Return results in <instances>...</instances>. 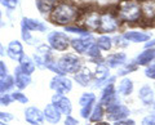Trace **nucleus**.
I'll return each mask as SVG.
<instances>
[{
    "label": "nucleus",
    "instance_id": "48",
    "mask_svg": "<svg viewBox=\"0 0 155 125\" xmlns=\"http://www.w3.org/2000/svg\"><path fill=\"white\" fill-rule=\"evenodd\" d=\"M2 2H3V0H0V3H2Z\"/></svg>",
    "mask_w": 155,
    "mask_h": 125
},
{
    "label": "nucleus",
    "instance_id": "28",
    "mask_svg": "<svg viewBox=\"0 0 155 125\" xmlns=\"http://www.w3.org/2000/svg\"><path fill=\"white\" fill-rule=\"evenodd\" d=\"M104 106L98 103L96 106V107L93 108V111H92V115H91V121H93V123H100L101 120H102L104 117Z\"/></svg>",
    "mask_w": 155,
    "mask_h": 125
},
{
    "label": "nucleus",
    "instance_id": "41",
    "mask_svg": "<svg viewBox=\"0 0 155 125\" xmlns=\"http://www.w3.org/2000/svg\"><path fill=\"white\" fill-rule=\"evenodd\" d=\"M0 120L2 121H11V120H13V116L11 114H8V112H2L0 111Z\"/></svg>",
    "mask_w": 155,
    "mask_h": 125
},
{
    "label": "nucleus",
    "instance_id": "19",
    "mask_svg": "<svg viewBox=\"0 0 155 125\" xmlns=\"http://www.w3.org/2000/svg\"><path fill=\"white\" fill-rule=\"evenodd\" d=\"M141 11L146 20L155 18V0H143L141 3Z\"/></svg>",
    "mask_w": 155,
    "mask_h": 125
},
{
    "label": "nucleus",
    "instance_id": "5",
    "mask_svg": "<svg viewBox=\"0 0 155 125\" xmlns=\"http://www.w3.org/2000/svg\"><path fill=\"white\" fill-rule=\"evenodd\" d=\"M129 115V110L123 104H111L106 110V116L111 121H120L125 120Z\"/></svg>",
    "mask_w": 155,
    "mask_h": 125
},
{
    "label": "nucleus",
    "instance_id": "6",
    "mask_svg": "<svg viewBox=\"0 0 155 125\" xmlns=\"http://www.w3.org/2000/svg\"><path fill=\"white\" fill-rule=\"evenodd\" d=\"M51 88L53 90H56V93L60 94H65L67 92H70L72 89V84L71 80L65 78V76H54L51 81Z\"/></svg>",
    "mask_w": 155,
    "mask_h": 125
},
{
    "label": "nucleus",
    "instance_id": "18",
    "mask_svg": "<svg viewBox=\"0 0 155 125\" xmlns=\"http://www.w3.org/2000/svg\"><path fill=\"white\" fill-rule=\"evenodd\" d=\"M22 26H25L27 30L30 31H39V32H44L47 30V26L43 22L38 20H32V18H23L22 20Z\"/></svg>",
    "mask_w": 155,
    "mask_h": 125
},
{
    "label": "nucleus",
    "instance_id": "47",
    "mask_svg": "<svg viewBox=\"0 0 155 125\" xmlns=\"http://www.w3.org/2000/svg\"><path fill=\"white\" fill-rule=\"evenodd\" d=\"M0 125H8L5 121H2V120H0Z\"/></svg>",
    "mask_w": 155,
    "mask_h": 125
},
{
    "label": "nucleus",
    "instance_id": "32",
    "mask_svg": "<svg viewBox=\"0 0 155 125\" xmlns=\"http://www.w3.org/2000/svg\"><path fill=\"white\" fill-rule=\"evenodd\" d=\"M92 111H93V104H88V106H84V107H81V110H80L81 117H83V119L91 117Z\"/></svg>",
    "mask_w": 155,
    "mask_h": 125
},
{
    "label": "nucleus",
    "instance_id": "34",
    "mask_svg": "<svg viewBox=\"0 0 155 125\" xmlns=\"http://www.w3.org/2000/svg\"><path fill=\"white\" fill-rule=\"evenodd\" d=\"M12 97H13L14 101H17V102H19V103H27V102H28V98L26 97L25 94H22L21 92L13 93V94H12Z\"/></svg>",
    "mask_w": 155,
    "mask_h": 125
},
{
    "label": "nucleus",
    "instance_id": "29",
    "mask_svg": "<svg viewBox=\"0 0 155 125\" xmlns=\"http://www.w3.org/2000/svg\"><path fill=\"white\" fill-rule=\"evenodd\" d=\"M94 101H96V95L93 93H84V94H81L79 103L81 107H84V106H88V104H93Z\"/></svg>",
    "mask_w": 155,
    "mask_h": 125
},
{
    "label": "nucleus",
    "instance_id": "11",
    "mask_svg": "<svg viewBox=\"0 0 155 125\" xmlns=\"http://www.w3.org/2000/svg\"><path fill=\"white\" fill-rule=\"evenodd\" d=\"M92 44H94V43H92V35L71 40V45L78 53H87V50L89 49Z\"/></svg>",
    "mask_w": 155,
    "mask_h": 125
},
{
    "label": "nucleus",
    "instance_id": "9",
    "mask_svg": "<svg viewBox=\"0 0 155 125\" xmlns=\"http://www.w3.org/2000/svg\"><path fill=\"white\" fill-rule=\"evenodd\" d=\"M25 119L26 121L28 124L31 125H43V123H44V112L40 111L39 108L36 107H27L25 110Z\"/></svg>",
    "mask_w": 155,
    "mask_h": 125
},
{
    "label": "nucleus",
    "instance_id": "2",
    "mask_svg": "<svg viewBox=\"0 0 155 125\" xmlns=\"http://www.w3.org/2000/svg\"><path fill=\"white\" fill-rule=\"evenodd\" d=\"M118 17L120 21L134 23L142 17L141 5L133 0H123L118 5Z\"/></svg>",
    "mask_w": 155,
    "mask_h": 125
},
{
    "label": "nucleus",
    "instance_id": "12",
    "mask_svg": "<svg viewBox=\"0 0 155 125\" xmlns=\"http://www.w3.org/2000/svg\"><path fill=\"white\" fill-rule=\"evenodd\" d=\"M14 79H16V86L18 89H25L26 86H28V84L31 83V78L30 75L25 74L23 71L21 70V67H17L16 70H14Z\"/></svg>",
    "mask_w": 155,
    "mask_h": 125
},
{
    "label": "nucleus",
    "instance_id": "21",
    "mask_svg": "<svg viewBox=\"0 0 155 125\" xmlns=\"http://www.w3.org/2000/svg\"><path fill=\"white\" fill-rule=\"evenodd\" d=\"M138 98L142 101L143 104H150L154 101V92L149 85H143L138 92Z\"/></svg>",
    "mask_w": 155,
    "mask_h": 125
},
{
    "label": "nucleus",
    "instance_id": "44",
    "mask_svg": "<svg viewBox=\"0 0 155 125\" xmlns=\"http://www.w3.org/2000/svg\"><path fill=\"white\" fill-rule=\"evenodd\" d=\"M115 41H118L116 43V45H120V46H127L128 45L127 43H125L127 40H125L124 37H115Z\"/></svg>",
    "mask_w": 155,
    "mask_h": 125
},
{
    "label": "nucleus",
    "instance_id": "8",
    "mask_svg": "<svg viewBox=\"0 0 155 125\" xmlns=\"http://www.w3.org/2000/svg\"><path fill=\"white\" fill-rule=\"evenodd\" d=\"M53 102L52 103H54L58 110L61 111L62 115H66V116H70L71 115V111H72V106H71V101L65 97L64 94H60V93H56L54 95H53V98H52Z\"/></svg>",
    "mask_w": 155,
    "mask_h": 125
},
{
    "label": "nucleus",
    "instance_id": "38",
    "mask_svg": "<svg viewBox=\"0 0 155 125\" xmlns=\"http://www.w3.org/2000/svg\"><path fill=\"white\" fill-rule=\"evenodd\" d=\"M5 76H8V69L4 62L0 61V79L5 78Z\"/></svg>",
    "mask_w": 155,
    "mask_h": 125
},
{
    "label": "nucleus",
    "instance_id": "14",
    "mask_svg": "<svg viewBox=\"0 0 155 125\" xmlns=\"http://www.w3.org/2000/svg\"><path fill=\"white\" fill-rule=\"evenodd\" d=\"M7 54L9 58L12 59H16V61H19L21 57L23 56V48H22V44L17 40H13L9 43L8 45V50H7Z\"/></svg>",
    "mask_w": 155,
    "mask_h": 125
},
{
    "label": "nucleus",
    "instance_id": "15",
    "mask_svg": "<svg viewBox=\"0 0 155 125\" xmlns=\"http://www.w3.org/2000/svg\"><path fill=\"white\" fill-rule=\"evenodd\" d=\"M123 37L127 41H132V43H145L150 40L149 34L142 32V31H127V32H124Z\"/></svg>",
    "mask_w": 155,
    "mask_h": 125
},
{
    "label": "nucleus",
    "instance_id": "4",
    "mask_svg": "<svg viewBox=\"0 0 155 125\" xmlns=\"http://www.w3.org/2000/svg\"><path fill=\"white\" fill-rule=\"evenodd\" d=\"M48 44L56 50H66L67 46L70 45V43H69V37L64 32L53 31L48 35Z\"/></svg>",
    "mask_w": 155,
    "mask_h": 125
},
{
    "label": "nucleus",
    "instance_id": "23",
    "mask_svg": "<svg viewBox=\"0 0 155 125\" xmlns=\"http://www.w3.org/2000/svg\"><path fill=\"white\" fill-rule=\"evenodd\" d=\"M118 92L120 94H123V95H129L130 93L133 92V81L128 79V78H125L123 79L122 81L119 83V89H118Z\"/></svg>",
    "mask_w": 155,
    "mask_h": 125
},
{
    "label": "nucleus",
    "instance_id": "49",
    "mask_svg": "<svg viewBox=\"0 0 155 125\" xmlns=\"http://www.w3.org/2000/svg\"><path fill=\"white\" fill-rule=\"evenodd\" d=\"M0 16H2V14H0Z\"/></svg>",
    "mask_w": 155,
    "mask_h": 125
},
{
    "label": "nucleus",
    "instance_id": "20",
    "mask_svg": "<svg viewBox=\"0 0 155 125\" xmlns=\"http://www.w3.org/2000/svg\"><path fill=\"white\" fill-rule=\"evenodd\" d=\"M35 62H34L30 57H27L23 54L21 57V59H19V67H21V70L23 71L25 74L27 75H31L34 72V70H35Z\"/></svg>",
    "mask_w": 155,
    "mask_h": 125
},
{
    "label": "nucleus",
    "instance_id": "30",
    "mask_svg": "<svg viewBox=\"0 0 155 125\" xmlns=\"http://www.w3.org/2000/svg\"><path fill=\"white\" fill-rule=\"evenodd\" d=\"M66 31L69 32H74V34H80V35H84V36H91V34L84 30L81 27H76V26H66Z\"/></svg>",
    "mask_w": 155,
    "mask_h": 125
},
{
    "label": "nucleus",
    "instance_id": "22",
    "mask_svg": "<svg viewBox=\"0 0 155 125\" xmlns=\"http://www.w3.org/2000/svg\"><path fill=\"white\" fill-rule=\"evenodd\" d=\"M109 67L105 66V65H98L96 69V74H94V78H96V81H97V86H98V83H102L106 79L109 78Z\"/></svg>",
    "mask_w": 155,
    "mask_h": 125
},
{
    "label": "nucleus",
    "instance_id": "27",
    "mask_svg": "<svg viewBox=\"0 0 155 125\" xmlns=\"http://www.w3.org/2000/svg\"><path fill=\"white\" fill-rule=\"evenodd\" d=\"M97 45H98L100 49H102V50H110L111 49V46H113V39L109 36H100L98 39H97V43H96Z\"/></svg>",
    "mask_w": 155,
    "mask_h": 125
},
{
    "label": "nucleus",
    "instance_id": "25",
    "mask_svg": "<svg viewBox=\"0 0 155 125\" xmlns=\"http://www.w3.org/2000/svg\"><path fill=\"white\" fill-rule=\"evenodd\" d=\"M14 85H16V81L13 80L12 76L8 75V76H5V78L0 79V94L11 90Z\"/></svg>",
    "mask_w": 155,
    "mask_h": 125
},
{
    "label": "nucleus",
    "instance_id": "13",
    "mask_svg": "<svg viewBox=\"0 0 155 125\" xmlns=\"http://www.w3.org/2000/svg\"><path fill=\"white\" fill-rule=\"evenodd\" d=\"M83 23L88 28H91V30H94V31L96 30H100V26H101V14L97 13V12L88 13L84 17Z\"/></svg>",
    "mask_w": 155,
    "mask_h": 125
},
{
    "label": "nucleus",
    "instance_id": "17",
    "mask_svg": "<svg viewBox=\"0 0 155 125\" xmlns=\"http://www.w3.org/2000/svg\"><path fill=\"white\" fill-rule=\"evenodd\" d=\"M125 61H127V56H125L124 53H114V54L107 57L106 65H107V67H110V69H116V67L124 65Z\"/></svg>",
    "mask_w": 155,
    "mask_h": 125
},
{
    "label": "nucleus",
    "instance_id": "26",
    "mask_svg": "<svg viewBox=\"0 0 155 125\" xmlns=\"http://www.w3.org/2000/svg\"><path fill=\"white\" fill-rule=\"evenodd\" d=\"M91 74H89V71H87V70H83L81 72H76L75 74V80L78 81V84H80L81 86H87L89 84V81H91Z\"/></svg>",
    "mask_w": 155,
    "mask_h": 125
},
{
    "label": "nucleus",
    "instance_id": "42",
    "mask_svg": "<svg viewBox=\"0 0 155 125\" xmlns=\"http://www.w3.org/2000/svg\"><path fill=\"white\" fill-rule=\"evenodd\" d=\"M114 125H136V123L133 120H120V121H115Z\"/></svg>",
    "mask_w": 155,
    "mask_h": 125
},
{
    "label": "nucleus",
    "instance_id": "24",
    "mask_svg": "<svg viewBox=\"0 0 155 125\" xmlns=\"http://www.w3.org/2000/svg\"><path fill=\"white\" fill-rule=\"evenodd\" d=\"M54 5V0H36V7L41 13L52 12Z\"/></svg>",
    "mask_w": 155,
    "mask_h": 125
},
{
    "label": "nucleus",
    "instance_id": "33",
    "mask_svg": "<svg viewBox=\"0 0 155 125\" xmlns=\"http://www.w3.org/2000/svg\"><path fill=\"white\" fill-rule=\"evenodd\" d=\"M12 94H0V104L2 106H9L13 102Z\"/></svg>",
    "mask_w": 155,
    "mask_h": 125
},
{
    "label": "nucleus",
    "instance_id": "3",
    "mask_svg": "<svg viewBox=\"0 0 155 125\" xmlns=\"http://www.w3.org/2000/svg\"><path fill=\"white\" fill-rule=\"evenodd\" d=\"M58 67L64 74H76L80 70V61L72 54H66L58 61Z\"/></svg>",
    "mask_w": 155,
    "mask_h": 125
},
{
    "label": "nucleus",
    "instance_id": "16",
    "mask_svg": "<svg viewBox=\"0 0 155 125\" xmlns=\"http://www.w3.org/2000/svg\"><path fill=\"white\" fill-rule=\"evenodd\" d=\"M153 59H155V48H149V49H145L142 53H140L137 56V58H136V65L146 66Z\"/></svg>",
    "mask_w": 155,
    "mask_h": 125
},
{
    "label": "nucleus",
    "instance_id": "31",
    "mask_svg": "<svg viewBox=\"0 0 155 125\" xmlns=\"http://www.w3.org/2000/svg\"><path fill=\"white\" fill-rule=\"evenodd\" d=\"M87 54H88L89 57H92V58H97V57H100V48L97 44H92L91 48L88 50H87Z\"/></svg>",
    "mask_w": 155,
    "mask_h": 125
},
{
    "label": "nucleus",
    "instance_id": "46",
    "mask_svg": "<svg viewBox=\"0 0 155 125\" xmlns=\"http://www.w3.org/2000/svg\"><path fill=\"white\" fill-rule=\"evenodd\" d=\"M0 54H4V48L2 44H0Z\"/></svg>",
    "mask_w": 155,
    "mask_h": 125
},
{
    "label": "nucleus",
    "instance_id": "7",
    "mask_svg": "<svg viewBox=\"0 0 155 125\" xmlns=\"http://www.w3.org/2000/svg\"><path fill=\"white\" fill-rule=\"evenodd\" d=\"M118 27H119L118 20L111 13L101 14V26H100L101 32H114L118 30Z\"/></svg>",
    "mask_w": 155,
    "mask_h": 125
},
{
    "label": "nucleus",
    "instance_id": "45",
    "mask_svg": "<svg viewBox=\"0 0 155 125\" xmlns=\"http://www.w3.org/2000/svg\"><path fill=\"white\" fill-rule=\"evenodd\" d=\"M149 48H155V39L150 40L149 43H146V49H149Z\"/></svg>",
    "mask_w": 155,
    "mask_h": 125
},
{
    "label": "nucleus",
    "instance_id": "1",
    "mask_svg": "<svg viewBox=\"0 0 155 125\" xmlns=\"http://www.w3.org/2000/svg\"><path fill=\"white\" fill-rule=\"evenodd\" d=\"M78 8L69 2L57 3L51 12V21L58 25H67L70 22L78 20Z\"/></svg>",
    "mask_w": 155,
    "mask_h": 125
},
{
    "label": "nucleus",
    "instance_id": "35",
    "mask_svg": "<svg viewBox=\"0 0 155 125\" xmlns=\"http://www.w3.org/2000/svg\"><path fill=\"white\" fill-rule=\"evenodd\" d=\"M2 4L8 9H14L18 4V0H3Z\"/></svg>",
    "mask_w": 155,
    "mask_h": 125
},
{
    "label": "nucleus",
    "instance_id": "36",
    "mask_svg": "<svg viewBox=\"0 0 155 125\" xmlns=\"http://www.w3.org/2000/svg\"><path fill=\"white\" fill-rule=\"evenodd\" d=\"M145 75L150 79H155V65L149 66L146 70H145Z\"/></svg>",
    "mask_w": 155,
    "mask_h": 125
},
{
    "label": "nucleus",
    "instance_id": "37",
    "mask_svg": "<svg viewBox=\"0 0 155 125\" xmlns=\"http://www.w3.org/2000/svg\"><path fill=\"white\" fill-rule=\"evenodd\" d=\"M142 125H155V115H150V116L143 117Z\"/></svg>",
    "mask_w": 155,
    "mask_h": 125
},
{
    "label": "nucleus",
    "instance_id": "43",
    "mask_svg": "<svg viewBox=\"0 0 155 125\" xmlns=\"http://www.w3.org/2000/svg\"><path fill=\"white\" fill-rule=\"evenodd\" d=\"M78 124H79V123H78V121H76V120H75L74 117H72V116H71V115H70V116H67V117H66V121H65V125H78Z\"/></svg>",
    "mask_w": 155,
    "mask_h": 125
},
{
    "label": "nucleus",
    "instance_id": "40",
    "mask_svg": "<svg viewBox=\"0 0 155 125\" xmlns=\"http://www.w3.org/2000/svg\"><path fill=\"white\" fill-rule=\"evenodd\" d=\"M134 70H136V66L134 65H127L124 70H120L119 71L118 75H125L127 72H130V71H134Z\"/></svg>",
    "mask_w": 155,
    "mask_h": 125
},
{
    "label": "nucleus",
    "instance_id": "10",
    "mask_svg": "<svg viewBox=\"0 0 155 125\" xmlns=\"http://www.w3.org/2000/svg\"><path fill=\"white\" fill-rule=\"evenodd\" d=\"M44 117L48 123H51V124H57V123H60L61 121V111L58 110V107L54 104V103H49V104H47L45 106V108H44Z\"/></svg>",
    "mask_w": 155,
    "mask_h": 125
},
{
    "label": "nucleus",
    "instance_id": "39",
    "mask_svg": "<svg viewBox=\"0 0 155 125\" xmlns=\"http://www.w3.org/2000/svg\"><path fill=\"white\" fill-rule=\"evenodd\" d=\"M22 39L26 41H31V35H30V30H27L25 26H22Z\"/></svg>",
    "mask_w": 155,
    "mask_h": 125
}]
</instances>
